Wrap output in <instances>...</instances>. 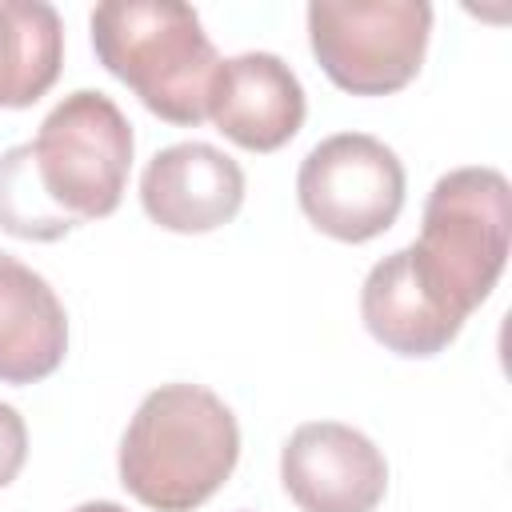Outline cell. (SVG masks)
<instances>
[{
  "mask_svg": "<svg viewBox=\"0 0 512 512\" xmlns=\"http://www.w3.org/2000/svg\"><path fill=\"white\" fill-rule=\"evenodd\" d=\"M240 460V424L204 384H160L132 412L116 472L128 496L152 512H196Z\"/></svg>",
  "mask_w": 512,
  "mask_h": 512,
  "instance_id": "cell-1",
  "label": "cell"
},
{
  "mask_svg": "<svg viewBox=\"0 0 512 512\" xmlns=\"http://www.w3.org/2000/svg\"><path fill=\"white\" fill-rule=\"evenodd\" d=\"M96 60L128 84L148 112L168 124H200L220 68L192 4L180 0H108L88 16Z\"/></svg>",
  "mask_w": 512,
  "mask_h": 512,
  "instance_id": "cell-2",
  "label": "cell"
},
{
  "mask_svg": "<svg viewBox=\"0 0 512 512\" xmlns=\"http://www.w3.org/2000/svg\"><path fill=\"white\" fill-rule=\"evenodd\" d=\"M512 248V184L500 168L464 164L444 172L408 244L424 288L460 320H468L500 284Z\"/></svg>",
  "mask_w": 512,
  "mask_h": 512,
  "instance_id": "cell-3",
  "label": "cell"
},
{
  "mask_svg": "<svg viewBox=\"0 0 512 512\" xmlns=\"http://www.w3.org/2000/svg\"><path fill=\"white\" fill-rule=\"evenodd\" d=\"M136 136L120 104L104 92H68L28 140L32 176L44 200L72 224L104 220L120 208Z\"/></svg>",
  "mask_w": 512,
  "mask_h": 512,
  "instance_id": "cell-4",
  "label": "cell"
},
{
  "mask_svg": "<svg viewBox=\"0 0 512 512\" xmlns=\"http://www.w3.org/2000/svg\"><path fill=\"white\" fill-rule=\"evenodd\" d=\"M432 36L428 0H312L308 44L324 76L352 96H388L416 80Z\"/></svg>",
  "mask_w": 512,
  "mask_h": 512,
  "instance_id": "cell-5",
  "label": "cell"
},
{
  "mask_svg": "<svg viewBox=\"0 0 512 512\" xmlns=\"http://www.w3.org/2000/svg\"><path fill=\"white\" fill-rule=\"evenodd\" d=\"M408 176L400 156L368 132L324 136L296 172V200L308 224L340 244H368L404 212Z\"/></svg>",
  "mask_w": 512,
  "mask_h": 512,
  "instance_id": "cell-6",
  "label": "cell"
},
{
  "mask_svg": "<svg viewBox=\"0 0 512 512\" xmlns=\"http://www.w3.org/2000/svg\"><path fill=\"white\" fill-rule=\"evenodd\" d=\"M280 484L300 512H376L388 460L360 428L308 420L280 448Z\"/></svg>",
  "mask_w": 512,
  "mask_h": 512,
  "instance_id": "cell-7",
  "label": "cell"
},
{
  "mask_svg": "<svg viewBox=\"0 0 512 512\" xmlns=\"http://www.w3.org/2000/svg\"><path fill=\"white\" fill-rule=\"evenodd\" d=\"M244 204V168L204 140H180L160 148L140 172L144 216L180 236H204L224 228Z\"/></svg>",
  "mask_w": 512,
  "mask_h": 512,
  "instance_id": "cell-8",
  "label": "cell"
},
{
  "mask_svg": "<svg viewBox=\"0 0 512 512\" xmlns=\"http://www.w3.org/2000/svg\"><path fill=\"white\" fill-rule=\"evenodd\" d=\"M308 116L300 76L276 52H240L220 60L204 120L244 152L284 148Z\"/></svg>",
  "mask_w": 512,
  "mask_h": 512,
  "instance_id": "cell-9",
  "label": "cell"
},
{
  "mask_svg": "<svg viewBox=\"0 0 512 512\" xmlns=\"http://www.w3.org/2000/svg\"><path fill=\"white\" fill-rule=\"evenodd\" d=\"M68 356V312L56 288L0 252V384L48 380Z\"/></svg>",
  "mask_w": 512,
  "mask_h": 512,
  "instance_id": "cell-10",
  "label": "cell"
},
{
  "mask_svg": "<svg viewBox=\"0 0 512 512\" xmlns=\"http://www.w3.org/2000/svg\"><path fill=\"white\" fill-rule=\"evenodd\" d=\"M360 320L376 344H384L396 356H412V360L444 352L464 328V320L452 316L424 288V280L412 268L408 248H396L372 264L360 288Z\"/></svg>",
  "mask_w": 512,
  "mask_h": 512,
  "instance_id": "cell-11",
  "label": "cell"
},
{
  "mask_svg": "<svg viewBox=\"0 0 512 512\" xmlns=\"http://www.w3.org/2000/svg\"><path fill=\"white\" fill-rule=\"evenodd\" d=\"M64 68V24L44 0H0V108H32Z\"/></svg>",
  "mask_w": 512,
  "mask_h": 512,
  "instance_id": "cell-12",
  "label": "cell"
},
{
  "mask_svg": "<svg viewBox=\"0 0 512 512\" xmlns=\"http://www.w3.org/2000/svg\"><path fill=\"white\" fill-rule=\"evenodd\" d=\"M0 232L16 240H40V244L72 232V224L44 200L32 176L28 144H16L0 156Z\"/></svg>",
  "mask_w": 512,
  "mask_h": 512,
  "instance_id": "cell-13",
  "label": "cell"
},
{
  "mask_svg": "<svg viewBox=\"0 0 512 512\" xmlns=\"http://www.w3.org/2000/svg\"><path fill=\"white\" fill-rule=\"evenodd\" d=\"M28 460V424L24 416L0 400V488H8Z\"/></svg>",
  "mask_w": 512,
  "mask_h": 512,
  "instance_id": "cell-14",
  "label": "cell"
},
{
  "mask_svg": "<svg viewBox=\"0 0 512 512\" xmlns=\"http://www.w3.org/2000/svg\"><path fill=\"white\" fill-rule=\"evenodd\" d=\"M72 512H128V508L116 504V500H84V504H76Z\"/></svg>",
  "mask_w": 512,
  "mask_h": 512,
  "instance_id": "cell-15",
  "label": "cell"
}]
</instances>
